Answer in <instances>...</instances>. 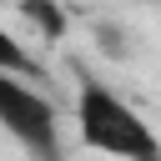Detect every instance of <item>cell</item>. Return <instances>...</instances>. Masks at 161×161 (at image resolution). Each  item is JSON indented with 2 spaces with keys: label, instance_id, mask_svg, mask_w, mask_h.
<instances>
[{
  "label": "cell",
  "instance_id": "6da1fadb",
  "mask_svg": "<svg viewBox=\"0 0 161 161\" xmlns=\"http://www.w3.org/2000/svg\"><path fill=\"white\" fill-rule=\"evenodd\" d=\"M75 136L86 151L111 161H161V141L141 121V111L91 75H80V91H75Z\"/></svg>",
  "mask_w": 161,
  "mask_h": 161
},
{
  "label": "cell",
  "instance_id": "7a4b0ae2",
  "mask_svg": "<svg viewBox=\"0 0 161 161\" xmlns=\"http://www.w3.org/2000/svg\"><path fill=\"white\" fill-rule=\"evenodd\" d=\"M0 131L30 161H65L55 106L35 86H25V75H10V70H0Z\"/></svg>",
  "mask_w": 161,
  "mask_h": 161
},
{
  "label": "cell",
  "instance_id": "3957f363",
  "mask_svg": "<svg viewBox=\"0 0 161 161\" xmlns=\"http://www.w3.org/2000/svg\"><path fill=\"white\" fill-rule=\"evenodd\" d=\"M20 15H25L35 30H45V40H60V35H65V15H60L55 0H20Z\"/></svg>",
  "mask_w": 161,
  "mask_h": 161
},
{
  "label": "cell",
  "instance_id": "277c9868",
  "mask_svg": "<svg viewBox=\"0 0 161 161\" xmlns=\"http://www.w3.org/2000/svg\"><path fill=\"white\" fill-rule=\"evenodd\" d=\"M0 70H10V75H25V80H35L40 75V65H35V55L0 25Z\"/></svg>",
  "mask_w": 161,
  "mask_h": 161
},
{
  "label": "cell",
  "instance_id": "5b68a950",
  "mask_svg": "<svg viewBox=\"0 0 161 161\" xmlns=\"http://www.w3.org/2000/svg\"><path fill=\"white\" fill-rule=\"evenodd\" d=\"M96 35H101V45H106L111 55H126V35H121V30H111V25H101Z\"/></svg>",
  "mask_w": 161,
  "mask_h": 161
}]
</instances>
